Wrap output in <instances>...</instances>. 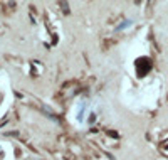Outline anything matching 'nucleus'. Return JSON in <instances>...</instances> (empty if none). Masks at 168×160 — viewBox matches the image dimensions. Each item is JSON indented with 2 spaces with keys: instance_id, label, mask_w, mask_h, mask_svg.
I'll return each instance as SVG.
<instances>
[{
  "instance_id": "obj_1",
  "label": "nucleus",
  "mask_w": 168,
  "mask_h": 160,
  "mask_svg": "<svg viewBox=\"0 0 168 160\" xmlns=\"http://www.w3.org/2000/svg\"><path fill=\"white\" fill-rule=\"evenodd\" d=\"M150 69H151V61H150L148 58H141L136 61V73L138 76H146V74L150 73Z\"/></svg>"
}]
</instances>
